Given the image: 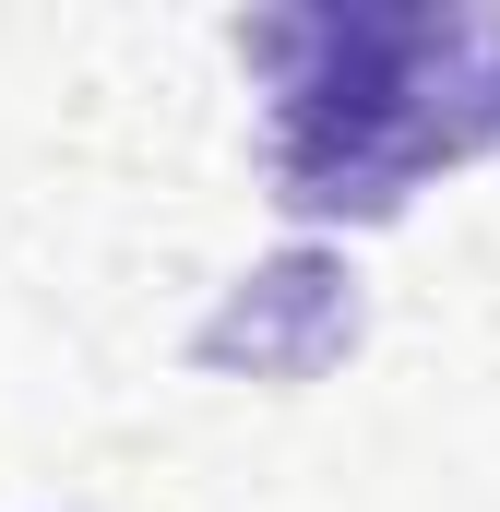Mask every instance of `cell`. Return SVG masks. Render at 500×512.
<instances>
[{
	"instance_id": "obj_2",
	"label": "cell",
	"mask_w": 500,
	"mask_h": 512,
	"mask_svg": "<svg viewBox=\"0 0 500 512\" xmlns=\"http://www.w3.org/2000/svg\"><path fill=\"white\" fill-rule=\"evenodd\" d=\"M358 346V274L334 251H274L215 298V322L191 334L203 370H250V382H310Z\"/></svg>"
},
{
	"instance_id": "obj_1",
	"label": "cell",
	"mask_w": 500,
	"mask_h": 512,
	"mask_svg": "<svg viewBox=\"0 0 500 512\" xmlns=\"http://www.w3.org/2000/svg\"><path fill=\"white\" fill-rule=\"evenodd\" d=\"M274 96V203L298 227H393L417 179L500 143L489 0H298L239 24Z\"/></svg>"
}]
</instances>
